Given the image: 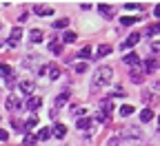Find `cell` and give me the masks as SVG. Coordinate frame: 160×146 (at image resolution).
<instances>
[{
  "mask_svg": "<svg viewBox=\"0 0 160 146\" xmlns=\"http://www.w3.org/2000/svg\"><path fill=\"white\" fill-rule=\"evenodd\" d=\"M36 62H40V55H29V58H25V67L29 69V67H36Z\"/></svg>",
  "mask_w": 160,
  "mask_h": 146,
  "instance_id": "44dd1931",
  "label": "cell"
},
{
  "mask_svg": "<svg viewBox=\"0 0 160 146\" xmlns=\"http://www.w3.org/2000/svg\"><path fill=\"white\" fill-rule=\"evenodd\" d=\"M113 78V69L111 67H100L93 75V87H102V84H109Z\"/></svg>",
  "mask_w": 160,
  "mask_h": 146,
  "instance_id": "6da1fadb",
  "label": "cell"
},
{
  "mask_svg": "<svg viewBox=\"0 0 160 146\" xmlns=\"http://www.w3.org/2000/svg\"><path fill=\"white\" fill-rule=\"evenodd\" d=\"M67 25H69V20L67 18H60V20L53 22V29H67Z\"/></svg>",
  "mask_w": 160,
  "mask_h": 146,
  "instance_id": "d4e9b609",
  "label": "cell"
},
{
  "mask_svg": "<svg viewBox=\"0 0 160 146\" xmlns=\"http://www.w3.org/2000/svg\"><path fill=\"white\" fill-rule=\"evenodd\" d=\"M22 142H25V144H27V146H33V144H36V142H38V137H36V135H31V133H29V135H27V137H25V139H22Z\"/></svg>",
  "mask_w": 160,
  "mask_h": 146,
  "instance_id": "4dcf8cb0",
  "label": "cell"
},
{
  "mask_svg": "<svg viewBox=\"0 0 160 146\" xmlns=\"http://www.w3.org/2000/svg\"><path fill=\"white\" fill-rule=\"evenodd\" d=\"M49 51H51L53 55H60V53H62V47H60L56 40H53V42H49Z\"/></svg>",
  "mask_w": 160,
  "mask_h": 146,
  "instance_id": "7402d4cb",
  "label": "cell"
},
{
  "mask_svg": "<svg viewBox=\"0 0 160 146\" xmlns=\"http://www.w3.org/2000/svg\"><path fill=\"white\" fill-rule=\"evenodd\" d=\"M160 33V22H156V25H149V29H147V35H158Z\"/></svg>",
  "mask_w": 160,
  "mask_h": 146,
  "instance_id": "484cf974",
  "label": "cell"
},
{
  "mask_svg": "<svg viewBox=\"0 0 160 146\" xmlns=\"http://www.w3.org/2000/svg\"><path fill=\"white\" fill-rule=\"evenodd\" d=\"M71 115H76V117L78 115H87V106H73L71 109Z\"/></svg>",
  "mask_w": 160,
  "mask_h": 146,
  "instance_id": "4316f807",
  "label": "cell"
},
{
  "mask_svg": "<svg viewBox=\"0 0 160 146\" xmlns=\"http://www.w3.org/2000/svg\"><path fill=\"white\" fill-rule=\"evenodd\" d=\"M111 51H113V49H111L109 45H100L98 51H96V58H105V55H109Z\"/></svg>",
  "mask_w": 160,
  "mask_h": 146,
  "instance_id": "5bb4252c",
  "label": "cell"
},
{
  "mask_svg": "<svg viewBox=\"0 0 160 146\" xmlns=\"http://www.w3.org/2000/svg\"><path fill=\"white\" fill-rule=\"evenodd\" d=\"M142 64H145V67H142V69H145V73H153V71L158 69V60H156V58H147Z\"/></svg>",
  "mask_w": 160,
  "mask_h": 146,
  "instance_id": "52a82bcc",
  "label": "cell"
},
{
  "mask_svg": "<svg viewBox=\"0 0 160 146\" xmlns=\"http://www.w3.org/2000/svg\"><path fill=\"white\" fill-rule=\"evenodd\" d=\"M76 71L78 73H85L87 71V64H85V62H82V64H76Z\"/></svg>",
  "mask_w": 160,
  "mask_h": 146,
  "instance_id": "74e56055",
  "label": "cell"
},
{
  "mask_svg": "<svg viewBox=\"0 0 160 146\" xmlns=\"http://www.w3.org/2000/svg\"><path fill=\"white\" fill-rule=\"evenodd\" d=\"M0 49H2V42H0Z\"/></svg>",
  "mask_w": 160,
  "mask_h": 146,
  "instance_id": "ee69618b",
  "label": "cell"
},
{
  "mask_svg": "<svg viewBox=\"0 0 160 146\" xmlns=\"http://www.w3.org/2000/svg\"><path fill=\"white\" fill-rule=\"evenodd\" d=\"M7 109H9V111H18V109H22V102L11 95V97L7 100Z\"/></svg>",
  "mask_w": 160,
  "mask_h": 146,
  "instance_id": "7c38bea8",
  "label": "cell"
},
{
  "mask_svg": "<svg viewBox=\"0 0 160 146\" xmlns=\"http://www.w3.org/2000/svg\"><path fill=\"white\" fill-rule=\"evenodd\" d=\"M5 82H7V87H9V89H13V87H16V75H13V73H11V75H7V78H5Z\"/></svg>",
  "mask_w": 160,
  "mask_h": 146,
  "instance_id": "d6a6232c",
  "label": "cell"
},
{
  "mask_svg": "<svg viewBox=\"0 0 160 146\" xmlns=\"http://www.w3.org/2000/svg\"><path fill=\"white\" fill-rule=\"evenodd\" d=\"M102 113H105L107 117L113 113V102H111V100H105V102H102Z\"/></svg>",
  "mask_w": 160,
  "mask_h": 146,
  "instance_id": "ac0fdd59",
  "label": "cell"
},
{
  "mask_svg": "<svg viewBox=\"0 0 160 146\" xmlns=\"http://www.w3.org/2000/svg\"><path fill=\"white\" fill-rule=\"evenodd\" d=\"M0 27H2V25H0Z\"/></svg>",
  "mask_w": 160,
  "mask_h": 146,
  "instance_id": "bcb514c9",
  "label": "cell"
},
{
  "mask_svg": "<svg viewBox=\"0 0 160 146\" xmlns=\"http://www.w3.org/2000/svg\"><path fill=\"white\" fill-rule=\"evenodd\" d=\"M142 102H156V93H151L149 89L142 91Z\"/></svg>",
  "mask_w": 160,
  "mask_h": 146,
  "instance_id": "603a6c76",
  "label": "cell"
},
{
  "mask_svg": "<svg viewBox=\"0 0 160 146\" xmlns=\"http://www.w3.org/2000/svg\"><path fill=\"white\" fill-rule=\"evenodd\" d=\"M76 126L80 131H89L91 129V120L89 117H76Z\"/></svg>",
  "mask_w": 160,
  "mask_h": 146,
  "instance_id": "8fae6325",
  "label": "cell"
},
{
  "mask_svg": "<svg viewBox=\"0 0 160 146\" xmlns=\"http://www.w3.org/2000/svg\"><path fill=\"white\" fill-rule=\"evenodd\" d=\"M138 40H140V33H131V35H129V38L125 40V42H122V45H120V49H122V51H125V49H129V47H133V45H138Z\"/></svg>",
  "mask_w": 160,
  "mask_h": 146,
  "instance_id": "5b68a950",
  "label": "cell"
},
{
  "mask_svg": "<svg viewBox=\"0 0 160 146\" xmlns=\"http://www.w3.org/2000/svg\"><path fill=\"white\" fill-rule=\"evenodd\" d=\"M33 11H36V16H42V18L53 16V9H51V7H47V5H36V7H33Z\"/></svg>",
  "mask_w": 160,
  "mask_h": 146,
  "instance_id": "277c9868",
  "label": "cell"
},
{
  "mask_svg": "<svg viewBox=\"0 0 160 146\" xmlns=\"http://www.w3.org/2000/svg\"><path fill=\"white\" fill-rule=\"evenodd\" d=\"M131 80L136 82V84H138V82H140V73H138L136 69H131Z\"/></svg>",
  "mask_w": 160,
  "mask_h": 146,
  "instance_id": "8d00e7d4",
  "label": "cell"
},
{
  "mask_svg": "<svg viewBox=\"0 0 160 146\" xmlns=\"http://www.w3.org/2000/svg\"><path fill=\"white\" fill-rule=\"evenodd\" d=\"M69 100V91H65V93H60L58 97H56V109H60V106H65V102Z\"/></svg>",
  "mask_w": 160,
  "mask_h": 146,
  "instance_id": "2e32d148",
  "label": "cell"
},
{
  "mask_svg": "<svg viewBox=\"0 0 160 146\" xmlns=\"http://www.w3.org/2000/svg\"><path fill=\"white\" fill-rule=\"evenodd\" d=\"M122 133H125L129 139H136V142H138V139H142V131H140L138 126H127Z\"/></svg>",
  "mask_w": 160,
  "mask_h": 146,
  "instance_id": "3957f363",
  "label": "cell"
},
{
  "mask_svg": "<svg viewBox=\"0 0 160 146\" xmlns=\"http://www.w3.org/2000/svg\"><path fill=\"white\" fill-rule=\"evenodd\" d=\"M122 62L127 67H138L140 64V58H138V53H127L125 58H122Z\"/></svg>",
  "mask_w": 160,
  "mask_h": 146,
  "instance_id": "8992f818",
  "label": "cell"
},
{
  "mask_svg": "<svg viewBox=\"0 0 160 146\" xmlns=\"http://www.w3.org/2000/svg\"><path fill=\"white\" fill-rule=\"evenodd\" d=\"M111 95H125V91L118 87V89H113V93H111Z\"/></svg>",
  "mask_w": 160,
  "mask_h": 146,
  "instance_id": "b9f144b4",
  "label": "cell"
},
{
  "mask_svg": "<svg viewBox=\"0 0 160 146\" xmlns=\"http://www.w3.org/2000/svg\"><path fill=\"white\" fill-rule=\"evenodd\" d=\"M20 38H22V29H20V27H13V29H11V35H9V40H11V42H18Z\"/></svg>",
  "mask_w": 160,
  "mask_h": 146,
  "instance_id": "e0dca14e",
  "label": "cell"
},
{
  "mask_svg": "<svg viewBox=\"0 0 160 146\" xmlns=\"http://www.w3.org/2000/svg\"><path fill=\"white\" fill-rule=\"evenodd\" d=\"M120 142H122V137H120V135H113V137L109 139V146H118Z\"/></svg>",
  "mask_w": 160,
  "mask_h": 146,
  "instance_id": "d590c367",
  "label": "cell"
},
{
  "mask_svg": "<svg viewBox=\"0 0 160 146\" xmlns=\"http://www.w3.org/2000/svg\"><path fill=\"white\" fill-rule=\"evenodd\" d=\"M60 78V69L56 64H49V80H58Z\"/></svg>",
  "mask_w": 160,
  "mask_h": 146,
  "instance_id": "ffe728a7",
  "label": "cell"
},
{
  "mask_svg": "<svg viewBox=\"0 0 160 146\" xmlns=\"http://www.w3.org/2000/svg\"><path fill=\"white\" fill-rule=\"evenodd\" d=\"M158 122H160V117H158Z\"/></svg>",
  "mask_w": 160,
  "mask_h": 146,
  "instance_id": "f6af8a7d",
  "label": "cell"
},
{
  "mask_svg": "<svg viewBox=\"0 0 160 146\" xmlns=\"http://www.w3.org/2000/svg\"><path fill=\"white\" fill-rule=\"evenodd\" d=\"M62 40H65V42H73V40H76V33H73V31H65V33H62Z\"/></svg>",
  "mask_w": 160,
  "mask_h": 146,
  "instance_id": "f1b7e54d",
  "label": "cell"
},
{
  "mask_svg": "<svg viewBox=\"0 0 160 146\" xmlns=\"http://www.w3.org/2000/svg\"><path fill=\"white\" fill-rule=\"evenodd\" d=\"M49 137H51V129L45 126V129H40V131H38V139H49Z\"/></svg>",
  "mask_w": 160,
  "mask_h": 146,
  "instance_id": "cb8c5ba5",
  "label": "cell"
},
{
  "mask_svg": "<svg viewBox=\"0 0 160 146\" xmlns=\"http://www.w3.org/2000/svg\"><path fill=\"white\" fill-rule=\"evenodd\" d=\"M153 16H158V18H160V5H156V7H153Z\"/></svg>",
  "mask_w": 160,
  "mask_h": 146,
  "instance_id": "7bdbcfd3",
  "label": "cell"
},
{
  "mask_svg": "<svg viewBox=\"0 0 160 146\" xmlns=\"http://www.w3.org/2000/svg\"><path fill=\"white\" fill-rule=\"evenodd\" d=\"M98 11L102 13L105 18H113V9H111L109 5H105V2H100V5H98Z\"/></svg>",
  "mask_w": 160,
  "mask_h": 146,
  "instance_id": "4fadbf2b",
  "label": "cell"
},
{
  "mask_svg": "<svg viewBox=\"0 0 160 146\" xmlns=\"http://www.w3.org/2000/svg\"><path fill=\"white\" fill-rule=\"evenodd\" d=\"M138 22V18H133V16H125V18H120V25L122 27H131V25H136Z\"/></svg>",
  "mask_w": 160,
  "mask_h": 146,
  "instance_id": "d6986e66",
  "label": "cell"
},
{
  "mask_svg": "<svg viewBox=\"0 0 160 146\" xmlns=\"http://www.w3.org/2000/svg\"><path fill=\"white\" fill-rule=\"evenodd\" d=\"M78 55H80V58H82V60H87V58L91 55V49H89V47H82V49H80V51H78Z\"/></svg>",
  "mask_w": 160,
  "mask_h": 146,
  "instance_id": "f546056e",
  "label": "cell"
},
{
  "mask_svg": "<svg viewBox=\"0 0 160 146\" xmlns=\"http://www.w3.org/2000/svg\"><path fill=\"white\" fill-rule=\"evenodd\" d=\"M22 106H27L29 111H38L40 106H42V97H38V95H27V102H22Z\"/></svg>",
  "mask_w": 160,
  "mask_h": 146,
  "instance_id": "7a4b0ae2",
  "label": "cell"
},
{
  "mask_svg": "<svg viewBox=\"0 0 160 146\" xmlns=\"http://www.w3.org/2000/svg\"><path fill=\"white\" fill-rule=\"evenodd\" d=\"M125 7H127V9H140V5H136V2H127Z\"/></svg>",
  "mask_w": 160,
  "mask_h": 146,
  "instance_id": "60d3db41",
  "label": "cell"
},
{
  "mask_svg": "<svg viewBox=\"0 0 160 146\" xmlns=\"http://www.w3.org/2000/svg\"><path fill=\"white\" fill-rule=\"evenodd\" d=\"M131 113H133V106H129V104L120 106V115H122V117H127V115H131Z\"/></svg>",
  "mask_w": 160,
  "mask_h": 146,
  "instance_id": "83f0119b",
  "label": "cell"
},
{
  "mask_svg": "<svg viewBox=\"0 0 160 146\" xmlns=\"http://www.w3.org/2000/svg\"><path fill=\"white\" fill-rule=\"evenodd\" d=\"M151 51H153V53H160V42H153V45H151Z\"/></svg>",
  "mask_w": 160,
  "mask_h": 146,
  "instance_id": "f35d334b",
  "label": "cell"
},
{
  "mask_svg": "<svg viewBox=\"0 0 160 146\" xmlns=\"http://www.w3.org/2000/svg\"><path fill=\"white\" fill-rule=\"evenodd\" d=\"M36 124H38V117H36V115H31V117H27V129H33V126H36Z\"/></svg>",
  "mask_w": 160,
  "mask_h": 146,
  "instance_id": "e575fe53",
  "label": "cell"
},
{
  "mask_svg": "<svg viewBox=\"0 0 160 146\" xmlns=\"http://www.w3.org/2000/svg\"><path fill=\"white\" fill-rule=\"evenodd\" d=\"M0 73H2V75L7 78V75H11L13 71H11V67H9V64H0Z\"/></svg>",
  "mask_w": 160,
  "mask_h": 146,
  "instance_id": "836d02e7",
  "label": "cell"
},
{
  "mask_svg": "<svg viewBox=\"0 0 160 146\" xmlns=\"http://www.w3.org/2000/svg\"><path fill=\"white\" fill-rule=\"evenodd\" d=\"M7 137H9V135H7V131L0 129V142H7Z\"/></svg>",
  "mask_w": 160,
  "mask_h": 146,
  "instance_id": "ab89813d",
  "label": "cell"
},
{
  "mask_svg": "<svg viewBox=\"0 0 160 146\" xmlns=\"http://www.w3.org/2000/svg\"><path fill=\"white\" fill-rule=\"evenodd\" d=\"M153 120V111L151 109H142L140 111V122H151Z\"/></svg>",
  "mask_w": 160,
  "mask_h": 146,
  "instance_id": "9a60e30c",
  "label": "cell"
},
{
  "mask_svg": "<svg viewBox=\"0 0 160 146\" xmlns=\"http://www.w3.org/2000/svg\"><path fill=\"white\" fill-rule=\"evenodd\" d=\"M93 117H96V122H98V124H105V122H107V120H109V117H107V115H105V113H102V111H100V113H96V115H93Z\"/></svg>",
  "mask_w": 160,
  "mask_h": 146,
  "instance_id": "1f68e13d",
  "label": "cell"
},
{
  "mask_svg": "<svg viewBox=\"0 0 160 146\" xmlns=\"http://www.w3.org/2000/svg\"><path fill=\"white\" fill-rule=\"evenodd\" d=\"M18 87H20V91H22L25 95H31V91L36 89V84H33V82H31V80H22V82H20V84H18Z\"/></svg>",
  "mask_w": 160,
  "mask_h": 146,
  "instance_id": "30bf717a",
  "label": "cell"
},
{
  "mask_svg": "<svg viewBox=\"0 0 160 146\" xmlns=\"http://www.w3.org/2000/svg\"><path fill=\"white\" fill-rule=\"evenodd\" d=\"M51 135H53V137H60V139H65V135H67V126H65V124H56V126L51 129Z\"/></svg>",
  "mask_w": 160,
  "mask_h": 146,
  "instance_id": "9c48e42d",
  "label": "cell"
},
{
  "mask_svg": "<svg viewBox=\"0 0 160 146\" xmlns=\"http://www.w3.org/2000/svg\"><path fill=\"white\" fill-rule=\"evenodd\" d=\"M42 38H45L42 29H31V31H29V40H31L33 45H38V42H42Z\"/></svg>",
  "mask_w": 160,
  "mask_h": 146,
  "instance_id": "ba28073f",
  "label": "cell"
}]
</instances>
